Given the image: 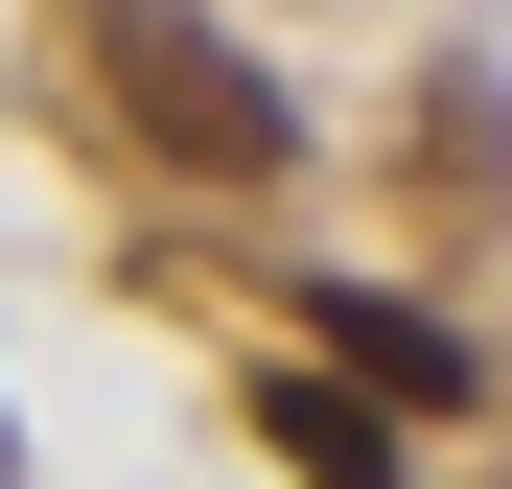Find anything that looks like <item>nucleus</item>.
<instances>
[{"label":"nucleus","instance_id":"1","mask_svg":"<svg viewBox=\"0 0 512 489\" xmlns=\"http://www.w3.org/2000/svg\"><path fill=\"white\" fill-rule=\"evenodd\" d=\"M70 47H94L117 140H163L187 187H280V163H303V94L210 24V0H70Z\"/></svg>","mask_w":512,"mask_h":489},{"label":"nucleus","instance_id":"2","mask_svg":"<svg viewBox=\"0 0 512 489\" xmlns=\"http://www.w3.org/2000/svg\"><path fill=\"white\" fill-rule=\"evenodd\" d=\"M303 350H326V373H373L396 420H466V396H489V373H466V350H443L396 280H303Z\"/></svg>","mask_w":512,"mask_h":489},{"label":"nucleus","instance_id":"3","mask_svg":"<svg viewBox=\"0 0 512 489\" xmlns=\"http://www.w3.org/2000/svg\"><path fill=\"white\" fill-rule=\"evenodd\" d=\"M256 443H280V466H396V396H303V373H256Z\"/></svg>","mask_w":512,"mask_h":489}]
</instances>
